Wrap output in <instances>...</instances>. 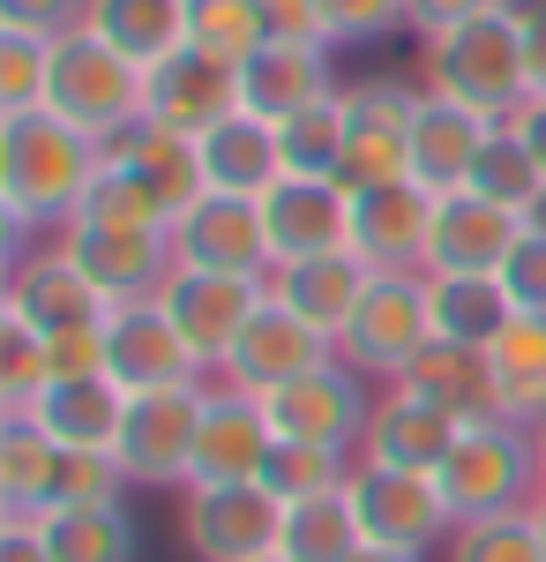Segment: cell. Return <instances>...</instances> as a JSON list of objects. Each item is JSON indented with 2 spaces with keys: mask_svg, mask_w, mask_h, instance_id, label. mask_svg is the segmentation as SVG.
<instances>
[{
  "mask_svg": "<svg viewBox=\"0 0 546 562\" xmlns=\"http://www.w3.org/2000/svg\"><path fill=\"white\" fill-rule=\"evenodd\" d=\"M45 83H53V38L0 31V113H45Z\"/></svg>",
  "mask_w": 546,
  "mask_h": 562,
  "instance_id": "43",
  "label": "cell"
},
{
  "mask_svg": "<svg viewBox=\"0 0 546 562\" xmlns=\"http://www.w3.org/2000/svg\"><path fill=\"white\" fill-rule=\"evenodd\" d=\"M322 8V38L344 45H382V38H412L405 23V0H315Z\"/></svg>",
  "mask_w": 546,
  "mask_h": 562,
  "instance_id": "45",
  "label": "cell"
},
{
  "mask_svg": "<svg viewBox=\"0 0 546 562\" xmlns=\"http://www.w3.org/2000/svg\"><path fill=\"white\" fill-rule=\"evenodd\" d=\"M344 495H352V510H360V525H367V540H389V548L434 555V548L457 532L434 473H397V465H367V458H360L352 480H344Z\"/></svg>",
  "mask_w": 546,
  "mask_h": 562,
  "instance_id": "12",
  "label": "cell"
},
{
  "mask_svg": "<svg viewBox=\"0 0 546 562\" xmlns=\"http://www.w3.org/2000/svg\"><path fill=\"white\" fill-rule=\"evenodd\" d=\"M0 562H60L45 540V518H0Z\"/></svg>",
  "mask_w": 546,
  "mask_h": 562,
  "instance_id": "50",
  "label": "cell"
},
{
  "mask_svg": "<svg viewBox=\"0 0 546 562\" xmlns=\"http://www.w3.org/2000/svg\"><path fill=\"white\" fill-rule=\"evenodd\" d=\"M524 240V217L487 203L479 188L434 195V233H426V270L442 278H502L509 248Z\"/></svg>",
  "mask_w": 546,
  "mask_h": 562,
  "instance_id": "16",
  "label": "cell"
},
{
  "mask_svg": "<svg viewBox=\"0 0 546 562\" xmlns=\"http://www.w3.org/2000/svg\"><path fill=\"white\" fill-rule=\"evenodd\" d=\"M0 315H15V323H31L38 338H60V330H98L113 301L90 285L76 262L60 256V240L45 233V240H23V248H8V278H0Z\"/></svg>",
  "mask_w": 546,
  "mask_h": 562,
  "instance_id": "9",
  "label": "cell"
},
{
  "mask_svg": "<svg viewBox=\"0 0 546 562\" xmlns=\"http://www.w3.org/2000/svg\"><path fill=\"white\" fill-rule=\"evenodd\" d=\"M442 562H546V525H539V510L471 518L442 540Z\"/></svg>",
  "mask_w": 546,
  "mask_h": 562,
  "instance_id": "37",
  "label": "cell"
},
{
  "mask_svg": "<svg viewBox=\"0 0 546 562\" xmlns=\"http://www.w3.org/2000/svg\"><path fill=\"white\" fill-rule=\"evenodd\" d=\"M262 405H270L277 442H322V450L360 458V435H367V413H375V383L360 368H344V360H322L299 383L270 390Z\"/></svg>",
  "mask_w": 546,
  "mask_h": 562,
  "instance_id": "10",
  "label": "cell"
},
{
  "mask_svg": "<svg viewBox=\"0 0 546 562\" xmlns=\"http://www.w3.org/2000/svg\"><path fill=\"white\" fill-rule=\"evenodd\" d=\"M53 240H60V256L76 262L113 307L158 301L166 278H172V262H180L172 256V233H113V225H83V217L53 225Z\"/></svg>",
  "mask_w": 546,
  "mask_h": 562,
  "instance_id": "13",
  "label": "cell"
},
{
  "mask_svg": "<svg viewBox=\"0 0 546 562\" xmlns=\"http://www.w3.org/2000/svg\"><path fill=\"white\" fill-rule=\"evenodd\" d=\"M127 473L113 450H60V473H53V503L45 510H83V503H121Z\"/></svg>",
  "mask_w": 546,
  "mask_h": 562,
  "instance_id": "44",
  "label": "cell"
},
{
  "mask_svg": "<svg viewBox=\"0 0 546 562\" xmlns=\"http://www.w3.org/2000/svg\"><path fill=\"white\" fill-rule=\"evenodd\" d=\"M45 113H60L68 128L113 143L127 121H143V68L98 31H68L53 38V83H45Z\"/></svg>",
  "mask_w": 546,
  "mask_h": 562,
  "instance_id": "4",
  "label": "cell"
},
{
  "mask_svg": "<svg viewBox=\"0 0 546 562\" xmlns=\"http://www.w3.org/2000/svg\"><path fill=\"white\" fill-rule=\"evenodd\" d=\"M60 473V442L38 413H0V518H45Z\"/></svg>",
  "mask_w": 546,
  "mask_h": 562,
  "instance_id": "30",
  "label": "cell"
},
{
  "mask_svg": "<svg viewBox=\"0 0 546 562\" xmlns=\"http://www.w3.org/2000/svg\"><path fill=\"white\" fill-rule=\"evenodd\" d=\"M322 360H337L330 338H322L315 323H299V315H293L285 301H277V293H262V307H254V315H248V330H240V346L225 352L217 383L270 397V390L299 383L307 368H322Z\"/></svg>",
  "mask_w": 546,
  "mask_h": 562,
  "instance_id": "14",
  "label": "cell"
},
{
  "mask_svg": "<svg viewBox=\"0 0 546 562\" xmlns=\"http://www.w3.org/2000/svg\"><path fill=\"white\" fill-rule=\"evenodd\" d=\"M203 397H211V375L203 383H172V390H135L121 420V458L127 487H187L195 480V435H203Z\"/></svg>",
  "mask_w": 546,
  "mask_h": 562,
  "instance_id": "6",
  "label": "cell"
},
{
  "mask_svg": "<svg viewBox=\"0 0 546 562\" xmlns=\"http://www.w3.org/2000/svg\"><path fill=\"white\" fill-rule=\"evenodd\" d=\"M494 8H509V0H405V23H412V38H442V31L494 15Z\"/></svg>",
  "mask_w": 546,
  "mask_h": 562,
  "instance_id": "49",
  "label": "cell"
},
{
  "mask_svg": "<svg viewBox=\"0 0 546 562\" xmlns=\"http://www.w3.org/2000/svg\"><path fill=\"white\" fill-rule=\"evenodd\" d=\"M187 45H203V53L240 68L254 45H270L262 0H187Z\"/></svg>",
  "mask_w": 546,
  "mask_h": 562,
  "instance_id": "40",
  "label": "cell"
},
{
  "mask_svg": "<svg viewBox=\"0 0 546 562\" xmlns=\"http://www.w3.org/2000/svg\"><path fill=\"white\" fill-rule=\"evenodd\" d=\"M516 23H524V68H532V90H546V0H516Z\"/></svg>",
  "mask_w": 546,
  "mask_h": 562,
  "instance_id": "52",
  "label": "cell"
},
{
  "mask_svg": "<svg viewBox=\"0 0 546 562\" xmlns=\"http://www.w3.org/2000/svg\"><path fill=\"white\" fill-rule=\"evenodd\" d=\"M471 188L487 195V203H502V211H532L539 203V188H546V173H539V158L516 143L509 128H494L487 135V150H479V166H471Z\"/></svg>",
  "mask_w": 546,
  "mask_h": 562,
  "instance_id": "41",
  "label": "cell"
},
{
  "mask_svg": "<svg viewBox=\"0 0 546 562\" xmlns=\"http://www.w3.org/2000/svg\"><path fill=\"white\" fill-rule=\"evenodd\" d=\"M494 375V420L539 428L546 420V315H509V330L487 346Z\"/></svg>",
  "mask_w": 546,
  "mask_h": 562,
  "instance_id": "28",
  "label": "cell"
},
{
  "mask_svg": "<svg viewBox=\"0 0 546 562\" xmlns=\"http://www.w3.org/2000/svg\"><path fill=\"white\" fill-rule=\"evenodd\" d=\"M487 135H494V121H479V113L420 90V113H412V180H420L426 195L471 188V166H479Z\"/></svg>",
  "mask_w": 546,
  "mask_h": 562,
  "instance_id": "27",
  "label": "cell"
},
{
  "mask_svg": "<svg viewBox=\"0 0 546 562\" xmlns=\"http://www.w3.org/2000/svg\"><path fill=\"white\" fill-rule=\"evenodd\" d=\"M412 113H420V83H405V76L344 83V166H337V180L352 195L412 180Z\"/></svg>",
  "mask_w": 546,
  "mask_h": 562,
  "instance_id": "7",
  "label": "cell"
},
{
  "mask_svg": "<svg viewBox=\"0 0 546 562\" xmlns=\"http://www.w3.org/2000/svg\"><path fill=\"white\" fill-rule=\"evenodd\" d=\"M442 503H450V518L471 525V518H509V510H539L546 480H539V442L532 428H516V420H464L457 450L442 458Z\"/></svg>",
  "mask_w": 546,
  "mask_h": 562,
  "instance_id": "3",
  "label": "cell"
},
{
  "mask_svg": "<svg viewBox=\"0 0 546 562\" xmlns=\"http://www.w3.org/2000/svg\"><path fill=\"white\" fill-rule=\"evenodd\" d=\"M464 420L412 397L405 383L375 390V413H367V435H360V458L367 465H397V473H442V458L457 450Z\"/></svg>",
  "mask_w": 546,
  "mask_h": 562,
  "instance_id": "21",
  "label": "cell"
},
{
  "mask_svg": "<svg viewBox=\"0 0 546 562\" xmlns=\"http://www.w3.org/2000/svg\"><path fill=\"white\" fill-rule=\"evenodd\" d=\"M45 360H53V383L105 375V323H98V330H60V338H45Z\"/></svg>",
  "mask_w": 546,
  "mask_h": 562,
  "instance_id": "48",
  "label": "cell"
},
{
  "mask_svg": "<svg viewBox=\"0 0 546 562\" xmlns=\"http://www.w3.org/2000/svg\"><path fill=\"white\" fill-rule=\"evenodd\" d=\"M98 173H105L98 135L68 128L60 113H0V217L15 248L68 225Z\"/></svg>",
  "mask_w": 546,
  "mask_h": 562,
  "instance_id": "1",
  "label": "cell"
},
{
  "mask_svg": "<svg viewBox=\"0 0 546 562\" xmlns=\"http://www.w3.org/2000/svg\"><path fill=\"white\" fill-rule=\"evenodd\" d=\"M38 420L60 450H113L127 420V390L113 375H76V383H53L38 397Z\"/></svg>",
  "mask_w": 546,
  "mask_h": 562,
  "instance_id": "31",
  "label": "cell"
},
{
  "mask_svg": "<svg viewBox=\"0 0 546 562\" xmlns=\"http://www.w3.org/2000/svg\"><path fill=\"white\" fill-rule=\"evenodd\" d=\"M524 233H546V188H539V203L524 211Z\"/></svg>",
  "mask_w": 546,
  "mask_h": 562,
  "instance_id": "55",
  "label": "cell"
},
{
  "mask_svg": "<svg viewBox=\"0 0 546 562\" xmlns=\"http://www.w3.org/2000/svg\"><path fill=\"white\" fill-rule=\"evenodd\" d=\"M352 465H360V458L322 450V442H277L270 465H262V487H270L277 503H307V495H337V487L352 480Z\"/></svg>",
  "mask_w": 546,
  "mask_h": 562,
  "instance_id": "39",
  "label": "cell"
},
{
  "mask_svg": "<svg viewBox=\"0 0 546 562\" xmlns=\"http://www.w3.org/2000/svg\"><path fill=\"white\" fill-rule=\"evenodd\" d=\"M262 562H285V555H262Z\"/></svg>",
  "mask_w": 546,
  "mask_h": 562,
  "instance_id": "57",
  "label": "cell"
},
{
  "mask_svg": "<svg viewBox=\"0 0 546 562\" xmlns=\"http://www.w3.org/2000/svg\"><path fill=\"white\" fill-rule=\"evenodd\" d=\"M277 450V428H270V405L254 390H232L211 375V397H203V435H195V480H262ZM187 480V487H195Z\"/></svg>",
  "mask_w": 546,
  "mask_h": 562,
  "instance_id": "22",
  "label": "cell"
},
{
  "mask_svg": "<svg viewBox=\"0 0 546 562\" xmlns=\"http://www.w3.org/2000/svg\"><path fill=\"white\" fill-rule=\"evenodd\" d=\"M397 383L426 397V405H442V413H457V420H487L494 413V375H487V346H457V338H426L420 360L397 375Z\"/></svg>",
  "mask_w": 546,
  "mask_h": 562,
  "instance_id": "29",
  "label": "cell"
},
{
  "mask_svg": "<svg viewBox=\"0 0 546 562\" xmlns=\"http://www.w3.org/2000/svg\"><path fill=\"white\" fill-rule=\"evenodd\" d=\"M45 540L60 562H135V518L127 503H83V510H45Z\"/></svg>",
  "mask_w": 546,
  "mask_h": 562,
  "instance_id": "35",
  "label": "cell"
},
{
  "mask_svg": "<svg viewBox=\"0 0 546 562\" xmlns=\"http://www.w3.org/2000/svg\"><path fill=\"white\" fill-rule=\"evenodd\" d=\"M502 285H509V301H516V315H546V233H524L509 248Z\"/></svg>",
  "mask_w": 546,
  "mask_h": 562,
  "instance_id": "46",
  "label": "cell"
},
{
  "mask_svg": "<svg viewBox=\"0 0 546 562\" xmlns=\"http://www.w3.org/2000/svg\"><path fill=\"white\" fill-rule=\"evenodd\" d=\"M76 217H83V225H113V233H172L166 203L127 173V166H113V158H105V173L90 180V195H83Z\"/></svg>",
  "mask_w": 546,
  "mask_h": 562,
  "instance_id": "38",
  "label": "cell"
},
{
  "mask_svg": "<svg viewBox=\"0 0 546 562\" xmlns=\"http://www.w3.org/2000/svg\"><path fill=\"white\" fill-rule=\"evenodd\" d=\"M420 90L450 98L464 113L494 121L502 128L509 113L532 98V68H524V23H516V0L494 8V15H471L442 38H420Z\"/></svg>",
  "mask_w": 546,
  "mask_h": 562,
  "instance_id": "2",
  "label": "cell"
},
{
  "mask_svg": "<svg viewBox=\"0 0 546 562\" xmlns=\"http://www.w3.org/2000/svg\"><path fill=\"white\" fill-rule=\"evenodd\" d=\"M426 233H434V195L420 180L352 195V248L367 256V270H426Z\"/></svg>",
  "mask_w": 546,
  "mask_h": 562,
  "instance_id": "24",
  "label": "cell"
},
{
  "mask_svg": "<svg viewBox=\"0 0 546 562\" xmlns=\"http://www.w3.org/2000/svg\"><path fill=\"white\" fill-rule=\"evenodd\" d=\"M53 390V360L31 323L0 315V413H38V397Z\"/></svg>",
  "mask_w": 546,
  "mask_h": 562,
  "instance_id": "42",
  "label": "cell"
},
{
  "mask_svg": "<svg viewBox=\"0 0 546 562\" xmlns=\"http://www.w3.org/2000/svg\"><path fill=\"white\" fill-rule=\"evenodd\" d=\"M90 0H0V31H38V38H68L83 31Z\"/></svg>",
  "mask_w": 546,
  "mask_h": 562,
  "instance_id": "47",
  "label": "cell"
},
{
  "mask_svg": "<svg viewBox=\"0 0 546 562\" xmlns=\"http://www.w3.org/2000/svg\"><path fill=\"white\" fill-rule=\"evenodd\" d=\"M367 285H375V270H367V256L360 248H337V256H307V262H277L270 270V293L293 307L299 323H315L322 338H344V323L360 315V301H367Z\"/></svg>",
  "mask_w": 546,
  "mask_h": 562,
  "instance_id": "25",
  "label": "cell"
},
{
  "mask_svg": "<svg viewBox=\"0 0 546 562\" xmlns=\"http://www.w3.org/2000/svg\"><path fill=\"white\" fill-rule=\"evenodd\" d=\"M262 225H270V256L277 262L337 256V248H352V188L322 173H285L262 195Z\"/></svg>",
  "mask_w": 546,
  "mask_h": 562,
  "instance_id": "18",
  "label": "cell"
},
{
  "mask_svg": "<svg viewBox=\"0 0 546 562\" xmlns=\"http://www.w3.org/2000/svg\"><path fill=\"white\" fill-rule=\"evenodd\" d=\"M195 150H203V173H211V195H248L262 203L277 180H285V150H277V121H262V113H225L211 135H195Z\"/></svg>",
  "mask_w": 546,
  "mask_h": 562,
  "instance_id": "26",
  "label": "cell"
},
{
  "mask_svg": "<svg viewBox=\"0 0 546 562\" xmlns=\"http://www.w3.org/2000/svg\"><path fill=\"white\" fill-rule=\"evenodd\" d=\"M180 540L195 562H262L285 540V503L262 480H195L180 487Z\"/></svg>",
  "mask_w": 546,
  "mask_h": 562,
  "instance_id": "8",
  "label": "cell"
},
{
  "mask_svg": "<svg viewBox=\"0 0 546 562\" xmlns=\"http://www.w3.org/2000/svg\"><path fill=\"white\" fill-rule=\"evenodd\" d=\"M344 562H426V555H420V548H389V540H360Z\"/></svg>",
  "mask_w": 546,
  "mask_h": 562,
  "instance_id": "54",
  "label": "cell"
},
{
  "mask_svg": "<svg viewBox=\"0 0 546 562\" xmlns=\"http://www.w3.org/2000/svg\"><path fill=\"white\" fill-rule=\"evenodd\" d=\"M330 90H344V76H337V45L322 38H270L240 60V105L262 121H293L299 105Z\"/></svg>",
  "mask_w": 546,
  "mask_h": 562,
  "instance_id": "20",
  "label": "cell"
},
{
  "mask_svg": "<svg viewBox=\"0 0 546 562\" xmlns=\"http://www.w3.org/2000/svg\"><path fill=\"white\" fill-rule=\"evenodd\" d=\"M262 293H270V278H225V270H187V262H172L158 301H166V315L180 323L187 352L203 360V375H217L225 352L240 346L248 315L262 307Z\"/></svg>",
  "mask_w": 546,
  "mask_h": 562,
  "instance_id": "11",
  "label": "cell"
},
{
  "mask_svg": "<svg viewBox=\"0 0 546 562\" xmlns=\"http://www.w3.org/2000/svg\"><path fill=\"white\" fill-rule=\"evenodd\" d=\"M143 113L180 135H211L225 113H240V68L203 45H180L158 68H143Z\"/></svg>",
  "mask_w": 546,
  "mask_h": 562,
  "instance_id": "17",
  "label": "cell"
},
{
  "mask_svg": "<svg viewBox=\"0 0 546 562\" xmlns=\"http://www.w3.org/2000/svg\"><path fill=\"white\" fill-rule=\"evenodd\" d=\"M277 150H285V173L337 180V166H344V90L299 105L293 121H277Z\"/></svg>",
  "mask_w": 546,
  "mask_h": 562,
  "instance_id": "36",
  "label": "cell"
},
{
  "mask_svg": "<svg viewBox=\"0 0 546 562\" xmlns=\"http://www.w3.org/2000/svg\"><path fill=\"white\" fill-rule=\"evenodd\" d=\"M532 442H539V480H546V420H539V428H532Z\"/></svg>",
  "mask_w": 546,
  "mask_h": 562,
  "instance_id": "56",
  "label": "cell"
},
{
  "mask_svg": "<svg viewBox=\"0 0 546 562\" xmlns=\"http://www.w3.org/2000/svg\"><path fill=\"white\" fill-rule=\"evenodd\" d=\"M434 338V301H426V270H375V285H367V301L360 315L344 323V338H337V360L344 368H360L367 383H397L420 346Z\"/></svg>",
  "mask_w": 546,
  "mask_h": 562,
  "instance_id": "5",
  "label": "cell"
},
{
  "mask_svg": "<svg viewBox=\"0 0 546 562\" xmlns=\"http://www.w3.org/2000/svg\"><path fill=\"white\" fill-rule=\"evenodd\" d=\"M502 128L516 135V143H524V150H532V158H539V173H546V90H532V98H524V105H516V113H509Z\"/></svg>",
  "mask_w": 546,
  "mask_h": 562,
  "instance_id": "53",
  "label": "cell"
},
{
  "mask_svg": "<svg viewBox=\"0 0 546 562\" xmlns=\"http://www.w3.org/2000/svg\"><path fill=\"white\" fill-rule=\"evenodd\" d=\"M105 158L113 166H127V173L143 180L158 203H166V217L180 225V217L195 211L203 195H211V173H203V150H195V135H180V128H166V121H127L113 143H105Z\"/></svg>",
  "mask_w": 546,
  "mask_h": 562,
  "instance_id": "23",
  "label": "cell"
},
{
  "mask_svg": "<svg viewBox=\"0 0 546 562\" xmlns=\"http://www.w3.org/2000/svg\"><path fill=\"white\" fill-rule=\"evenodd\" d=\"M262 23H270V38H322V8L315 0H262Z\"/></svg>",
  "mask_w": 546,
  "mask_h": 562,
  "instance_id": "51",
  "label": "cell"
},
{
  "mask_svg": "<svg viewBox=\"0 0 546 562\" xmlns=\"http://www.w3.org/2000/svg\"><path fill=\"white\" fill-rule=\"evenodd\" d=\"M426 301H434V338H457V346H494L509 330V301L502 278H442V270H426Z\"/></svg>",
  "mask_w": 546,
  "mask_h": 562,
  "instance_id": "33",
  "label": "cell"
},
{
  "mask_svg": "<svg viewBox=\"0 0 546 562\" xmlns=\"http://www.w3.org/2000/svg\"><path fill=\"white\" fill-rule=\"evenodd\" d=\"M360 540H367V525H360V510H352V495L337 487V495L285 503V540H277V555L285 562H344Z\"/></svg>",
  "mask_w": 546,
  "mask_h": 562,
  "instance_id": "34",
  "label": "cell"
},
{
  "mask_svg": "<svg viewBox=\"0 0 546 562\" xmlns=\"http://www.w3.org/2000/svg\"><path fill=\"white\" fill-rule=\"evenodd\" d=\"M83 31H98L105 45H121L135 68H158L166 53L187 45V0H90Z\"/></svg>",
  "mask_w": 546,
  "mask_h": 562,
  "instance_id": "32",
  "label": "cell"
},
{
  "mask_svg": "<svg viewBox=\"0 0 546 562\" xmlns=\"http://www.w3.org/2000/svg\"><path fill=\"white\" fill-rule=\"evenodd\" d=\"M105 375L135 397V390L203 383V360L187 352L180 323L166 315V301H127V307L105 315Z\"/></svg>",
  "mask_w": 546,
  "mask_h": 562,
  "instance_id": "15",
  "label": "cell"
},
{
  "mask_svg": "<svg viewBox=\"0 0 546 562\" xmlns=\"http://www.w3.org/2000/svg\"><path fill=\"white\" fill-rule=\"evenodd\" d=\"M172 256L187 270H225V278H270L277 270L262 203H248V195H203L172 225Z\"/></svg>",
  "mask_w": 546,
  "mask_h": 562,
  "instance_id": "19",
  "label": "cell"
}]
</instances>
